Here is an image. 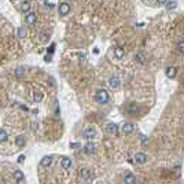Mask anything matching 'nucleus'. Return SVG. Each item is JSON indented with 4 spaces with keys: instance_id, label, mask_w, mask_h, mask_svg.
Segmentation results:
<instances>
[{
    "instance_id": "5",
    "label": "nucleus",
    "mask_w": 184,
    "mask_h": 184,
    "mask_svg": "<svg viewBox=\"0 0 184 184\" xmlns=\"http://www.w3.org/2000/svg\"><path fill=\"white\" fill-rule=\"evenodd\" d=\"M95 135H96V132H95L94 128H87V129L83 131V137H84V139H87V140L94 139Z\"/></svg>"
},
{
    "instance_id": "4",
    "label": "nucleus",
    "mask_w": 184,
    "mask_h": 184,
    "mask_svg": "<svg viewBox=\"0 0 184 184\" xmlns=\"http://www.w3.org/2000/svg\"><path fill=\"white\" fill-rule=\"evenodd\" d=\"M106 132L110 133V135H118V125L117 124H113V122H110L106 125Z\"/></svg>"
},
{
    "instance_id": "13",
    "label": "nucleus",
    "mask_w": 184,
    "mask_h": 184,
    "mask_svg": "<svg viewBox=\"0 0 184 184\" xmlns=\"http://www.w3.org/2000/svg\"><path fill=\"white\" fill-rule=\"evenodd\" d=\"M121 131H122L125 135H129V133L133 132V125L131 122H125L122 125V128H121Z\"/></svg>"
},
{
    "instance_id": "24",
    "label": "nucleus",
    "mask_w": 184,
    "mask_h": 184,
    "mask_svg": "<svg viewBox=\"0 0 184 184\" xmlns=\"http://www.w3.org/2000/svg\"><path fill=\"white\" fill-rule=\"evenodd\" d=\"M25 73H26V70L23 68H17L15 69V76H17V77H22Z\"/></svg>"
},
{
    "instance_id": "7",
    "label": "nucleus",
    "mask_w": 184,
    "mask_h": 184,
    "mask_svg": "<svg viewBox=\"0 0 184 184\" xmlns=\"http://www.w3.org/2000/svg\"><path fill=\"white\" fill-rule=\"evenodd\" d=\"M36 21H37V15H36L35 13H28L26 14V18H25L26 25H33V23H36Z\"/></svg>"
},
{
    "instance_id": "9",
    "label": "nucleus",
    "mask_w": 184,
    "mask_h": 184,
    "mask_svg": "<svg viewBox=\"0 0 184 184\" xmlns=\"http://www.w3.org/2000/svg\"><path fill=\"white\" fill-rule=\"evenodd\" d=\"M26 144V139H25V136L20 135V136H17L15 137V146L17 147H20V149H22V147H25Z\"/></svg>"
},
{
    "instance_id": "19",
    "label": "nucleus",
    "mask_w": 184,
    "mask_h": 184,
    "mask_svg": "<svg viewBox=\"0 0 184 184\" xmlns=\"http://www.w3.org/2000/svg\"><path fill=\"white\" fill-rule=\"evenodd\" d=\"M30 2H22V3H21V11H22V13H29L30 11Z\"/></svg>"
},
{
    "instance_id": "12",
    "label": "nucleus",
    "mask_w": 184,
    "mask_h": 184,
    "mask_svg": "<svg viewBox=\"0 0 184 184\" xmlns=\"http://www.w3.org/2000/svg\"><path fill=\"white\" fill-rule=\"evenodd\" d=\"M80 174H81V177L84 179V180H91V179H92V172H91L89 169H87V168L81 169Z\"/></svg>"
},
{
    "instance_id": "17",
    "label": "nucleus",
    "mask_w": 184,
    "mask_h": 184,
    "mask_svg": "<svg viewBox=\"0 0 184 184\" xmlns=\"http://www.w3.org/2000/svg\"><path fill=\"white\" fill-rule=\"evenodd\" d=\"M51 164H52V157H51V155H48V157H44V158L41 159V162H40V165H41L43 168H48Z\"/></svg>"
},
{
    "instance_id": "21",
    "label": "nucleus",
    "mask_w": 184,
    "mask_h": 184,
    "mask_svg": "<svg viewBox=\"0 0 184 184\" xmlns=\"http://www.w3.org/2000/svg\"><path fill=\"white\" fill-rule=\"evenodd\" d=\"M14 179H15L17 181H23L25 180V176H23V173L21 170H15L14 172Z\"/></svg>"
},
{
    "instance_id": "3",
    "label": "nucleus",
    "mask_w": 184,
    "mask_h": 184,
    "mask_svg": "<svg viewBox=\"0 0 184 184\" xmlns=\"http://www.w3.org/2000/svg\"><path fill=\"white\" fill-rule=\"evenodd\" d=\"M147 159H149V157H147V154H144V152H136L135 157H133V161L139 165H144L146 162H147Z\"/></svg>"
},
{
    "instance_id": "31",
    "label": "nucleus",
    "mask_w": 184,
    "mask_h": 184,
    "mask_svg": "<svg viewBox=\"0 0 184 184\" xmlns=\"http://www.w3.org/2000/svg\"><path fill=\"white\" fill-rule=\"evenodd\" d=\"M143 2H146V3H151V2H154V0H143Z\"/></svg>"
},
{
    "instance_id": "33",
    "label": "nucleus",
    "mask_w": 184,
    "mask_h": 184,
    "mask_svg": "<svg viewBox=\"0 0 184 184\" xmlns=\"http://www.w3.org/2000/svg\"><path fill=\"white\" fill-rule=\"evenodd\" d=\"M183 37H184V32H183Z\"/></svg>"
},
{
    "instance_id": "26",
    "label": "nucleus",
    "mask_w": 184,
    "mask_h": 184,
    "mask_svg": "<svg viewBox=\"0 0 184 184\" xmlns=\"http://www.w3.org/2000/svg\"><path fill=\"white\" fill-rule=\"evenodd\" d=\"M41 99H43V95L40 94V92H39V94H36V95H35V102H36V103H39V102H41Z\"/></svg>"
},
{
    "instance_id": "2",
    "label": "nucleus",
    "mask_w": 184,
    "mask_h": 184,
    "mask_svg": "<svg viewBox=\"0 0 184 184\" xmlns=\"http://www.w3.org/2000/svg\"><path fill=\"white\" fill-rule=\"evenodd\" d=\"M109 87L111 89H118L121 87V80H119L118 76H111L109 78Z\"/></svg>"
},
{
    "instance_id": "1",
    "label": "nucleus",
    "mask_w": 184,
    "mask_h": 184,
    "mask_svg": "<svg viewBox=\"0 0 184 184\" xmlns=\"http://www.w3.org/2000/svg\"><path fill=\"white\" fill-rule=\"evenodd\" d=\"M95 100H96L98 103H100V104L109 103V100H110L109 92H107L106 89H98L96 94H95Z\"/></svg>"
},
{
    "instance_id": "10",
    "label": "nucleus",
    "mask_w": 184,
    "mask_h": 184,
    "mask_svg": "<svg viewBox=\"0 0 184 184\" xmlns=\"http://www.w3.org/2000/svg\"><path fill=\"white\" fill-rule=\"evenodd\" d=\"M126 110H128V113H129V114H137V113H140V107L137 106L136 103H131L129 106L126 107Z\"/></svg>"
},
{
    "instance_id": "29",
    "label": "nucleus",
    "mask_w": 184,
    "mask_h": 184,
    "mask_svg": "<svg viewBox=\"0 0 184 184\" xmlns=\"http://www.w3.org/2000/svg\"><path fill=\"white\" fill-rule=\"evenodd\" d=\"M23 161H25V155H20V158H18V162H20V164H22Z\"/></svg>"
},
{
    "instance_id": "20",
    "label": "nucleus",
    "mask_w": 184,
    "mask_h": 184,
    "mask_svg": "<svg viewBox=\"0 0 184 184\" xmlns=\"http://www.w3.org/2000/svg\"><path fill=\"white\" fill-rule=\"evenodd\" d=\"M177 7V2L176 0H166V8L168 10H174Z\"/></svg>"
},
{
    "instance_id": "22",
    "label": "nucleus",
    "mask_w": 184,
    "mask_h": 184,
    "mask_svg": "<svg viewBox=\"0 0 184 184\" xmlns=\"http://www.w3.org/2000/svg\"><path fill=\"white\" fill-rule=\"evenodd\" d=\"M7 139H8V135H7V132L4 131V128H2V129H0V143L7 142Z\"/></svg>"
},
{
    "instance_id": "28",
    "label": "nucleus",
    "mask_w": 184,
    "mask_h": 184,
    "mask_svg": "<svg viewBox=\"0 0 184 184\" xmlns=\"http://www.w3.org/2000/svg\"><path fill=\"white\" fill-rule=\"evenodd\" d=\"M140 142H142V144L144 146L146 143H147V137H146L144 135H140Z\"/></svg>"
},
{
    "instance_id": "23",
    "label": "nucleus",
    "mask_w": 184,
    "mask_h": 184,
    "mask_svg": "<svg viewBox=\"0 0 184 184\" xmlns=\"http://www.w3.org/2000/svg\"><path fill=\"white\" fill-rule=\"evenodd\" d=\"M176 48H177V52L184 54V40H180V41L176 44Z\"/></svg>"
},
{
    "instance_id": "6",
    "label": "nucleus",
    "mask_w": 184,
    "mask_h": 184,
    "mask_svg": "<svg viewBox=\"0 0 184 184\" xmlns=\"http://www.w3.org/2000/svg\"><path fill=\"white\" fill-rule=\"evenodd\" d=\"M58 11L61 15H68L69 13H70V4L68 3H61L58 7Z\"/></svg>"
},
{
    "instance_id": "15",
    "label": "nucleus",
    "mask_w": 184,
    "mask_h": 184,
    "mask_svg": "<svg viewBox=\"0 0 184 184\" xmlns=\"http://www.w3.org/2000/svg\"><path fill=\"white\" fill-rule=\"evenodd\" d=\"M176 74H177V69L174 68V66H169V68L166 69V76H168L169 78H174Z\"/></svg>"
},
{
    "instance_id": "27",
    "label": "nucleus",
    "mask_w": 184,
    "mask_h": 184,
    "mask_svg": "<svg viewBox=\"0 0 184 184\" xmlns=\"http://www.w3.org/2000/svg\"><path fill=\"white\" fill-rule=\"evenodd\" d=\"M154 3L157 4V6H162V4L166 3V0H154Z\"/></svg>"
},
{
    "instance_id": "16",
    "label": "nucleus",
    "mask_w": 184,
    "mask_h": 184,
    "mask_svg": "<svg viewBox=\"0 0 184 184\" xmlns=\"http://www.w3.org/2000/svg\"><path fill=\"white\" fill-rule=\"evenodd\" d=\"M146 55L143 54V52H137V54L135 55V62H137V63H140V65H143V63H146Z\"/></svg>"
},
{
    "instance_id": "11",
    "label": "nucleus",
    "mask_w": 184,
    "mask_h": 184,
    "mask_svg": "<svg viewBox=\"0 0 184 184\" xmlns=\"http://www.w3.org/2000/svg\"><path fill=\"white\" fill-rule=\"evenodd\" d=\"M114 56H116L117 59H122L124 56H125V48H122V47H117V48L114 50Z\"/></svg>"
},
{
    "instance_id": "18",
    "label": "nucleus",
    "mask_w": 184,
    "mask_h": 184,
    "mask_svg": "<svg viewBox=\"0 0 184 184\" xmlns=\"http://www.w3.org/2000/svg\"><path fill=\"white\" fill-rule=\"evenodd\" d=\"M124 181H125V184H136V177L132 173H126Z\"/></svg>"
},
{
    "instance_id": "32",
    "label": "nucleus",
    "mask_w": 184,
    "mask_h": 184,
    "mask_svg": "<svg viewBox=\"0 0 184 184\" xmlns=\"http://www.w3.org/2000/svg\"><path fill=\"white\" fill-rule=\"evenodd\" d=\"M0 104H2V99H0Z\"/></svg>"
},
{
    "instance_id": "8",
    "label": "nucleus",
    "mask_w": 184,
    "mask_h": 184,
    "mask_svg": "<svg viewBox=\"0 0 184 184\" xmlns=\"http://www.w3.org/2000/svg\"><path fill=\"white\" fill-rule=\"evenodd\" d=\"M95 150H96V146L91 142L84 146V151H85V154H88V155H92L95 152Z\"/></svg>"
},
{
    "instance_id": "30",
    "label": "nucleus",
    "mask_w": 184,
    "mask_h": 184,
    "mask_svg": "<svg viewBox=\"0 0 184 184\" xmlns=\"http://www.w3.org/2000/svg\"><path fill=\"white\" fill-rule=\"evenodd\" d=\"M45 61H47V62H51V55H47V56H45Z\"/></svg>"
},
{
    "instance_id": "14",
    "label": "nucleus",
    "mask_w": 184,
    "mask_h": 184,
    "mask_svg": "<svg viewBox=\"0 0 184 184\" xmlns=\"http://www.w3.org/2000/svg\"><path fill=\"white\" fill-rule=\"evenodd\" d=\"M71 159L70 158H66V157H63V158H62V161H61V166L63 169H70L71 168Z\"/></svg>"
},
{
    "instance_id": "25",
    "label": "nucleus",
    "mask_w": 184,
    "mask_h": 184,
    "mask_svg": "<svg viewBox=\"0 0 184 184\" xmlns=\"http://www.w3.org/2000/svg\"><path fill=\"white\" fill-rule=\"evenodd\" d=\"M26 36V28H20V29H18V37H21V39H23V37H25Z\"/></svg>"
}]
</instances>
